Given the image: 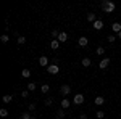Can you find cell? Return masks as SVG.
<instances>
[{
  "label": "cell",
  "mask_w": 121,
  "mask_h": 119,
  "mask_svg": "<svg viewBox=\"0 0 121 119\" xmlns=\"http://www.w3.org/2000/svg\"><path fill=\"white\" fill-rule=\"evenodd\" d=\"M100 8L105 11V13H113V10H115V3L110 2V0H105L100 3Z\"/></svg>",
  "instance_id": "cell-1"
},
{
  "label": "cell",
  "mask_w": 121,
  "mask_h": 119,
  "mask_svg": "<svg viewBox=\"0 0 121 119\" xmlns=\"http://www.w3.org/2000/svg\"><path fill=\"white\" fill-rule=\"evenodd\" d=\"M47 73H48V74H58V73H60V66H58V64H48Z\"/></svg>",
  "instance_id": "cell-2"
},
{
  "label": "cell",
  "mask_w": 121,
  "mask_h": 119,
  "mask_svg": "<svg viewBox=\"0 0 121 119\" xmlns=\"http://www.w3.org/2000/svg\"><path fill=\"white\" fill-rule=\"evenodd\" d=\"M74 105H82L84 103V95L82 93H78V95H74V101H73Z\"/></svg>",
  "instance_id": "cell-3"
},
{
  "label": "cell",
  "mask_w": 121,
  "mask_h": 119,
  "mask_svg": "<svg viewBox=\"0 0 121 119\" xmlns=\"http://www.w3.org/2000/svg\"><path fill=\"white\" fill-rule=\"evenodd\" d=\"M108 64H110V58H103L102 61L99 63V68H100V69H107Z\"/></svg>",
  "instance_id": "cell-4"
},
{
  "label": "cell",
  "mask_w": 121,
  "mask_h": 119,
  "mask_svg": "<svg viewBox=\"0 0 121 119\" xmlns=\"http://www.w3.org/2000/svg\"><path fill=\"white\" fill-rule=\"evenodd\" d=\"M92 26H94V29H95V31H102V29H103V21H102V19H97Z\"/></svg>",
  "instance_id": "cell-5"
},
{
  "label": "cell",
  "mask_w": 121,
  "mask_h": 119,
  "mask_svg": "<svg viewBox=\"0 0 121 119\" xmlns=\"http://www.w3.org/2000/svg\"><path fill=\"white\" fill-rule=\"evenodd\" d=\"M39 66L48 68V58H47V56H40V58H39Z\"/></svg>",
  "instance_id": "cell-6"
},
{
  "label": "cell",
  "mask_w": 121,
  "mask_h": 119,
  "mask_svg": "<svg viewBox=\"0 0 121 119\" xmlns=\"http://www.w3.org/2000/svg\"><path fill=\"white\" fill-rule=\"evenodd\" d=\"M78 44H79V47H87L89 45V40H87V37H79Z\"/></svg>",
  "instance_id": "cell-7"
},
{
  "label": "cell",
  "mask_w": 121,
  "mask_h": 119,
  "mask_svg": "<svg viewBox=\"0 0 121 119\" xmlns=\"http://www.w3.org/2000/svg\"><path fill=\"white\" fill-rule=\"evenodd\" d=\"M56 40H58V42H61V44H63V42H66V40H68V34H66L65 31H61V32H60V36H58V39H56Z\"/></svg>",
  "instance_id": "cell-8"
},
{
  "label": "cell",
  "mask_w": 121,
  "mask_h": 119,
  "mask_svg": "<svg viewBox=\"0 0 121 119\" xmlns=\"http://www.w3.org/2000/svg\"><path fill=\"white\" fill-rule=\"evenodd\" d=\"M60 92H61L63 95H69V93H71V87H69V85H61Z\"/></svg>",
  "instance_id": "cell-9"
},
{
  "label": "cell",
  "mask_w": 121,
  "mask_h": 119,
  "mask_svg": "<svg viewBox=\"0 0 121 119\" xmlns=\"http://www.w3.org/2000/svg\"><path fill=\"white\" fill-rule=\"evenodd\" d=\"M94 103H95L97 106H102L103 103H105V98H103V97H95V100H94Z\"/></svg>",
  "instance_id": "cell-10"
},
{
  "label": "cell",
  "mask_w": 121,
  "mask_h": 119,
  "mask_svg": "<svg viewBox=\"0 0 121 119\" xmlns=\"http://www.w3.org/2000/svg\"><path fill=\"white\" fill-rule=\"evenodd\" d=\"M69 105H71V101L68 100V98H63V100H61V108H63V110L69 108Z\"/></svg>",
  "instance_id": "cell-11"
},
{
  "label": "cell",
  "mask_w": 121,
  "mask_h": 119,
  "mask_svg": "<svg viewBox=\"0 0 121 119\" xmlns=\"http://www.w3.org/2000/svg\"><path fill=\"white\" fill-rule=\"evenodd\" d=\"M112 29H113V32H121V24L120 23H113Z\"/></svg>",
  "instance_id": "cell-12"
},
{
  "label": "cell",
  "mask_w": 121,
  "mask_h": 119,
  "mask_svg": "<svg viewBox=\"0 0 121 119\" xmlns=\"http://www.w3.org/2000/svg\"><path fill=\"white\" fill-rule=\"evenodd\" d=\"M87 21L94 24V23L97 21V18H95V13H89V15H87Z\"/></svg>",
  "instance_id": "cell-13"
},
{
  "label": "cell",
  "mask_w": 121,
  "mask_h": 119,
  "mask_svg": "<svg viewBox=\"0 0 121 119\" xmlns=\"http://www.w3.org/2000/svg\"><path fill=\"white\" fill-rule=\"evenodd\" d=\"M50 47H52V50H56V48L60 47V42H58L56 39H53V40L50 42Z\"/></svg>",
  "instance_id": "cell-14"
},
{
  "label": "cell",
  "mask_w": 121,
  "mask_h": 119,
  "mask_svg": "<svg viewBox=\"0 0 121 119\" xmlns=\"http://www.w3.org/2000/svg\"><path fill=\"white\" fill-rule=\"evenodd\" d=\"M81 64H82L84 68H89V66H91V58H82Z\"/></svg>",
  "instance_id": "cell-15"
},
{
  "label": "cell",
  "mask_w": 121,
  "mask_h": 119,
  "mask_svg": "<svg viewBox=\"0 0 121 119\" xmlns=\"http://www.w3.org/2000/svg\"><path fill=\"white\" fill-rule=\"evenodd\" d=\"M56 118H58V119H63V118H65V110H63V108H60V110L56 111Z\"/></svg>",
  "instance_id": "cell-16"
},
{
  "label": "cell",
  "mask_w": 121,
  "mask_h": 119,
  "mask_svg": "<svg viewBox=\"0 0 121 119\" xmlns=\"http://www.w3.org/2000/svg\"><path fill=\"white\" fill-rule=\"evenodd\" d=\"M29 76H31V71H29V69H23V71H21V77H23V79H26Z\"/></svg>",
  "instance_id": "cell-17"
},
{
  "label": "cell",
  "mask_w": 121,
  "mask_h": 119,
  "mask_svg": "<svg viewBox=\"0 0 121 119\" xmlns=\"http://www.w3.org/2000/svg\"><path fill=\"white\" fill-rule=\"evenodd\" d=\"M48 90H50V87H48V84H44V85L40 87V92H42V93H48Z\"/></svg>",
  "instance_id": "cell-18"
},
{
  "label": "cell",
  "mask_w": 121,
  "mask_h": 119,
  "mask_svg": "<svg viewBox=\"0 0 121 119\" xmlns=\"http://www.w3.org/2000/svg\"><path fill=\"white\" fill-rule=\"evenodd\" d=\"M2 100H3V103H10V101L13 100V97H11V95H3Z\"/></svg>",
  "instance_id": "cell-19"
},
{
  "label": "cell",
  "mask_w": 121,
  "mask_h": 119,
  "mask_svg": "<svg viewBox=\"0 0 121 119\" xmlns=\"http://www.w3.org/2000/svg\"><path fill=\"white\" fill-rule=\"evenodd\" d=\"M0 40H2V44H7L10 40V37H8V34H3V36L0 37Z\"/></svg>",
  "instance_id": "cell-20"
},
{
  "label": "cell",
  "mask_w": 121,
  "mask_h": 119,
  "mask_svg": "<svg viewBox=\"0 0 121 119\" xmlns=\"http://www.w3.org/2000/svg\"><path fill=\"white\" fill-rule=\"evenodd\" d=\"M95 53H97L99 56H100V55H103V53H105V48H103V47H97V50H95Z\"/></svg>",
  "instance_id": "cell-21"
},
{
  "label": "cell",
  "mask_w": 121,
  "mask_h": 119,
  "mask_svg": "<svg viewBox=\"0 0 121 119\" xmlns=\"http://www.w3.org/2000/svg\"><path fill=\"white\" fill-rule=\"evenodd\" d=\"M16 42H18L19 45H23V44H24V42H26V37H23V36H19L18 39H16Z\"/></svg>",
  "instance_id": "cell-22"
},
{
  "label": "cell",
  "mask_w": 121,
  "mask_h": 119,
  "mask_svg": "<svg viewBox=\"0 0 121 119\" xmlns=\"http://www.w3.org/2000/svg\"><path fill=\"white\" fill-rule=\"evenodd\" d=\"M28 90H31V92L36 90V82H29L28 84Z\"/></svg>",
  "instance_id": "cell-23"
},
{
  "label": "cell",
  "mask_w": 121,
  "mask_h": 119,
  "mask_svg": "<svg viewBox=\"0 0 121 119\" xmlns=\"http://www.w3.org/2000/svg\"><path fill=\"white\" fill-rule=\"evenodd\" d=\"M44 103H45V106H52V105H53V100L48 97V98H45V101H44Z\"/></svg>",
  "instance_id": "cell-24"
},
{
  "label": "cell",
  "mask_w": 121,
  "mask_h": 119,
  "mask_svg": "<svg viewBox=\"0 0 121 119\" xmlns=\"http://www.w3.org/2000/svg\"><path fill=\"white\" fill-rule=\"evenodd\" d=\"M107 40H108L110 44H113V42L116 40V36H115V34H112V36H108V37H107Z\"/></svg>",
  "instance_id": "cell-25"
},
{
  "label": "cell",
  "mask_w": 121,
  "mask_h": 119,
  "mask_svg": "<svg viewBox=\"0 0 121 119\" xmlns=\"http://www.w3.org/2000/svg\"><path fill=\"white\" fill-rule=\"evenodd\" d=\"M0 116H2V118H7V116H8V111L5 110V108H2V110H0Z\"/></svg>",
  "instance_id": "cell-26"
},
{
  "label": "cell",
  "mask_w": 121,
  "mask_h": 119,
  "mask_svg": "<svg viewBox=\"0 0 121 119\" xmlns=\"http://www.w3.org/2000/svg\"><path fill=\"white\" fill-rule=\"evenodd\" d=\"M95 116H97L99 119H103V118H105V113H103V111H97V113H95Z\"/></svg>",
  "instance_id": "cell-27"
},
{
  "label": "cell",
  "mask_w": 121,
  "mask_h": 119,
  "mask_svg": "<svg viewBox=\"0 0 121 119\" xmlns=\"http://www.w3.org/2000/svg\"><path fill=\"white\" fill-rule=\"evenodd\" d=\"M58 36H60V31H58V29H53V31H52V37L58 39Z\"/></svg>",
  "instance_id": "cell-28"
},
{
  "label": "cell",
  "mask_w": 121,
  "mask_h": 119,
  "mask_svg": "<svg viewBox=\"0 0 121 119\" xmlns=\"http://www.w3.org/2000/svg\"><path fill=\"white\" fill-rule=\"evenodd\" d=\"M31 118H32V116H31L29 113H23V114H21V118H19V119H31Z\"/></svg>",
  "instance_id": "cell-29"
},
{
  "label": "cell",
  "mask_w": 121,
  "mask_h": 119,
  "mask_svg": "<svg viewBox=\"0 0 121 119\" xmlns=\"http://www.w3.org/2000/svg\"><path fill=\"white\" fill-rule=\"evenodd\" d=\"M28 95H29V90H23L21 92V97H23V98H28Z\"/></svg>",
  "instance_id": "cell-30"
},
{
  "label": "cell",
  "mask_w": 121,
  "mask_h": 119,
  "mask_svg": "<svg viewBox=\"0 0 121 119\" xmlns=\"http://www.w3.org/2000/svg\"><path fill=\"white\" fill-rule=\"evenodd\" d=\"M28 108H29V111H36V105H34V103H31Z\"/></svg>",
  "instance_id": "cell-31"
},
{
  "label": "cell",
  "mask_w": 121,
  "mask_h": 119,
  "mask_svg": "<svg viewBox=\"0 0 121 119\" xmlns=\"http://www.w3.org/2000/svg\"><path fill=\"white\" fill-rule=\"evenodd\" d=\"M79 119H87V114H86V113H81V114H79Z\"/></svg>",
  "instance_id": "cell-32"
},
{
  "label": "cell",
  "mask_w": 121,
  "mask_h": 119,
  "mask_svg": "<svg viewBox=\"0 0 121 119\" xmlns=\"http://www.w3.org/2000/svg\"><path fill=\"white\" fill-rule=\"evenodd\" d=\"M118 39H121V32H118Z\"/></svg>",
  "instance_id": "cell-33"
},
{
  "label": "cell",
  "mask_w": 121,
  "mask_h": 119,
  "mask_svg": "<svg viewBox=\"0 0 121 119\" xmlns=\"http://www.w3.org/2000/svg\"><path fill=\"white\" fill-rule=\"evenodd\" d=\"M31 119H37V118H34V116H32V118H31Z\"/></svg>",
  "instance_id": "cell-34"
},
{
  "label": "cell",
  "mask_w": 121,
  "mask_h": 119,
  "mask_svg": "<svg viewBox=\"0 0 121 119\" xmlns=\"http://www.w3.org/2000/svg\"><path fill=\"white\" fill-rule=\"evenodd\" d=\"M74 119H78V118H74Z\"/></svg>",
  "instance_id": "cell-35"
}]
</instances>
